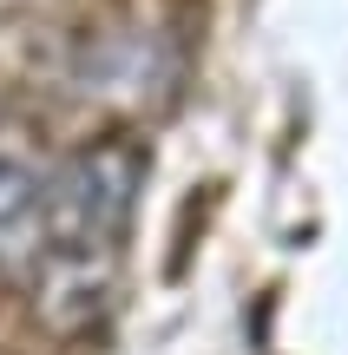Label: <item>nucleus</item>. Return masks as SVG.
<instances>
[{
  "instance_id": "nucleus-1",
  "label": "nucleus",
  "mask_w": 348,
  "mask_h": 355,
  "mask_svg": "<svg viewBox=\"0 0 348 355\" xmlns=\"http://www.w3.org/2000/svg\"><path fill=\"white\" fill-rule=\"evenodd\" d=\"M145 171H152V152L138 132H99V139H79L73 152H59L46 178V257L118 263Z\"/></svg>"
},
{
  "instance_id": "nucleus-2",
  "label": "nucleus",
  "mask_w": 348,
  "mask_h": 355,
  "mask_svg": "<svg viewBox=\"0 0 348 355\" xmlns=\"http://www.w3.org/2000/svg\"><path fill=\"white\" fill-rule=\"evenodd\" d=\"M46 178L33 132L0 125V277H33L46 257Z\"/></svg>"
}]
</instances>
